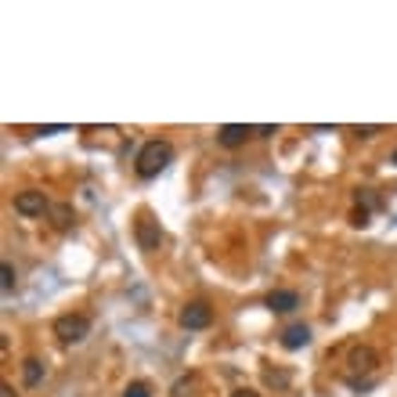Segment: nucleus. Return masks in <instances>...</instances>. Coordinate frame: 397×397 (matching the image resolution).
<instances>
[{"label":"nucleus","instance_id":"1","mask_svg":"<svg viewBox=\"0 0 397 397\" xmlns=\"http://www.w3.org/2000/svg\"><path fill=\"white\" fill-rule=\"evenodd\" d=\"M170 163H173V145L163 141V138H156V141H145L141 145L138 159H134V170H138V177L152 181V177H159Z\"/></svg>","mask_w":397,"mask_h":397},{"label":"nucleus","instance_id":"2","mask_svg":"<svg viewBox=\"0 0 397 397\" xmlns=\"http://www.w3.org/2000/svg\"><path fill=\"white\" fill-rule=\"evenodd\" d=\"M54 336H58L66 347L83 343L87 336H90V318H87V314H62V318H54Z\"/></svg>","mask_w":397,"mask_h":397},{"label":"nucleus","instance_id":"3","mask_svg":"<svg viewBox=\"0 0 397 397\" xmlns=\"http://www.w3.org/2000/svg\"><path fill=\"white\" fill-rule=\"evenodd\" d=\"M134 238H138V250H145V253H156V250H159L163 228H159V221L152 217L148 209L138 213V221H134Z\"/></svg>","mask_w":397,"mask_h":397},{"label":"nucleus","instance_id":"4","mask_svg":"<svg viewBox=\"0 0 397 397\" xmlns=\"http://www.w3.org/2000/svg\"><path fill=\"white\" fill-rule=\"evenodd\" d=\"M177 322H181V329H209L213 325V307L206 300H192V303H185L181 307V314H177Z\"/></svg>","mask_w":397,"mask_h":397},{"label":"nucleus","instance_id":"5","mask_svg":"<svg viewBox=\"0 0 397 397\" xmlns=\"http://www.w3.org/2000/svg\"><path fill=\"white\" fill-rule=\"evenodd\" d=\"M47 209H51V202L37 188H25V192L15 195V213H18V217H44Z\"/></svg>","mask_w":397,"mask_h":397},{"label":"nucleus","instance_id":"6","mask_svg":"<svg viewBox=\"0 0 397 397\" xmlns=\"http://www.w3.org/2000/svg\"><path fill=\"white\" fill-rule=\"evenodd\" d=\"M264 307H267L271 314H289V311L300 307V293H296V289H274V293L264 296Z\"/></svg>","mask_w":397,"mask_h":397},{"label":"nucleus","instance_id":"7","mask_svg":"<svg viewBox=\"0 0 397 397\" xmlns=\"http://www.w3.org/2000/svg\"><path fill=\"white\" fill-rule=\"evenodd\" d=\"M250 138H253L250 123H224V127H217V145L221 148H238V145H246Z\"/></svg>","mask_w":397,"mask_h":397},{"label":"nucleus","instance_id":"8","mask_svg":"<svg viewBox=\"0 0 397 397\" xmlns=\"http://www.w3.org/2000/svg\"><path fill=\"white\" fill-rule=\"evenodd\" d=\"M311 343V329L303 325V322H296V325H289L286 332H282V347L286 350H303Z\"/></svg>","mask_w":397,"mask_h":397},{"label":"nucleus","instance_id":"9","mask_svg":"<svg viewBox=\"0 0 397 397\" xmlns=\"http://www.w3.org/2000/svg\"><path fill=\"white\" fill-rule=\"evenodd\" d=\"M347 361H350V372H372L376 365H379V354L372 347H354Z\"/></svg>","mask_w":397,"mask_h":397},{"label":"nucleus","instance_id":"10","mask_svg":"<svg viewBox=\"0 0 397 397\" xmlns=\"http://www.w3.org/2000/svg\"><path fill=\"white\" fill-rule=\"evenodd\" d=\"M44 376H47V365H44L40 358H25V361H22V383H25V386H40Z\"/></svg>","mask_w":397,"mask_h":397},{"label":"nucleus","instance_id":"11","mask_svg":"<svg viewBox=\"0 0 397 397\" xmlns=\"http://www.w3.org/2000/svg\"><path fill=\"white\" fill-rule=\"evenodd\" d=\"M51 217H54V228H58V231H69V228L76 224V213H73V206H69V202L51 206Z\"/></svg>","mask_w":397,"mask_h":397},{"label":"nucleus","instance_id":"12","mask_svg":"<svg viewBox=\"0 0 397 397\" xmlns=\"http://www.w3.org/2000/svg\"><path fill=\"white\" fill-rule=\"evenodd\" d=\"M123 397H152V386H148L145 379H134V383H127Z\"/></svg>","mask_w":397,"mask_h":397},{"label":"nucleus","instance_id":"13","mask_svg":"<svg viewBox=\"0 0 397 397\" xmlns=\"http://www.w3.org/2000/svg\"><path fill=\"white\" fill-rule=\"evenodd\" d=\"M192 386H195V383H192V376H181V379L173 383V390H170V393H173V397H195V393H192Z\"/></svg>","mask_w":397,"mask_h":397},{"label":"nucleus","instance_id":"14","mask_svg":"<svg viewBox=\"0 0 397 397\" xmlns=\"http://www.w3.org/2000/svg\"><path fill=\"white\" fill-rule=\"evenodd\" d=\"M0 286H4V293H11L15 289V267L4 260V264H0Z\"/></svg>","mask_w":397,"mask_h":397},{"label":"nucleus","instance_id":"15","mask_svg":"<svg viewBox=\"0 0 397 397\" xmlns=\"http://www.w3.org/2000/svg\"><path fill=\"white\" fill-rule=\"evenodd\" d=\"M379 130H383V127H376V123H369V127H354V134H358V138H376Z\"/></svg>","mask_w":397,"mask_h":397},{"label":"nucleus","instance_id":"16","mask_svg":"<svg viewBox=\"0 0 397 397\" xmlns=\"http://www.w3.org/2000/svg\"><path fill=\"white\" fill-rule=\"evenodd\" d=\"M350 221H354L358 228H365V224H369V209H365V206H361V209H354V217H350Z\"/></svg>","mask_w":397,"mask_h":397},{"label":"nucleus","instance_id":"17","mask_svg":"<svg viewBox=\"0 0 397 397\" xmlns=\"http://www.w3.org/2000/svg\"><path fill=\"white\" fill-rule=\"evenodd\" d=\"M253 134H257V138H271V134H279V127L264 123V127H253Z\"/></svg>","mask_w":397,"mask_h":397},{"label":"nucleus","instance_id":"18","mask_svg":"<svg viewBox=\"0 0 397 397\" xmlns=\"http://www.w3.org/2000/svg\"><path fill=\"white\" fill-rule=\"evenodd\" d=\"M228 397H260L257 390H250V386H238V390H231Z\"/></svg>","mask_w":397,"mask_h":397},{"label":"nucleus","instance_id":"19","mask_svg":"<svg viewBox=\"0 0 397 397\" xmlns=\"http://www.w3.org/2000/svg\"><path fill=\"white\" fill-rule=\"evenodd\" d=\"M0 397H15V390H11V386L4 383V386H0Z\"/></svg>","mask_w":397,"mask_h":397},{"label":"nucleus","instance_id":"20","mask_svg":"<svg viewBox=\"0 0 397 397\" xmlns=\"http://www.w3.org/2000/svg\"><path fill=\"white\" fill-rule=\"evenodd\" d=\"M390 163H393V166H397V148H393V156H390Z\"/></svg>","mask_w":397,"mask_h":397}]
</instances>
